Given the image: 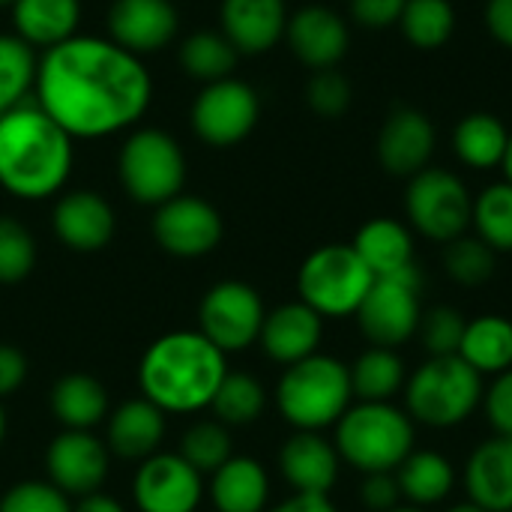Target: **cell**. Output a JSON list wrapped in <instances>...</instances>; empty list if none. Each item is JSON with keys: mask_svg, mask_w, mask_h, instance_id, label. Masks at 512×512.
<instances>
[{"mask_svg": "<svg viewBox=\"0 0 512 512\" xmlns=\"http://www.w3.org/2000/svg\"><path fill=\"white\" fill-rule=\"evenodd\" d=\"M117 228L111 204L96 192H66L54 207V234L72 252H99Z\"/></svg>", "mask_w": 512, "mask_h": 512, "instance_id": "21", "label": "cell"}, {"mask_svg": "<svg viewBox=\"0 0 512 512\" xmlns=\"http://www.w3.org/2000/svg\"><path fill=\"white\" fill-rule=\"evenodd\" d=\"M507 144H510V129L504 126L501 117H495L489 111L465 114L453 132V150H456L459 162H465L474 171L501 168V162L507 156Z\"/></svg>", "mask_w": 512, "mask_h": 512, "instance_id": "30", "label": "cell"}, {"mask_svg": "<svg viewBox=\"0 0 512 512\" xmlns=\"http://www.w3.org/2000/svg\"><path fill=\"white\" fill-rule=\"evenodd\" d=\"M219 210L198 195H177L156 207L153 237L174 258H201L222 243Z\"/></svg>", "mask_w": 512, "mask_h": 512, "instance_id": "13", "label": "cell"}, {"mask_svg": "<svg viewBox=\"0 0 512 512\" xmlns=\"http://www.w3.org/2000/svg\"><path fill=\"white\" fill-rule=\"evenodd\" d=\"M390 512H423L420 507H396V510H390Z\"/></svg>", "mask_w": 512, "mask_h": 512, "instance_id": "54", "label": "cell"}, {"mask_svg": "<svg viewBox=\"0 0 512 512\" xmlns=\"http://www.w3.org/2000/svg\"><path fill=\"white\" fill-rule=\"evenodd\" d=\"M285 36L297 60L315 72L333 69L348 54V42H351L345 18L330 6H318V3L288 15Z\"/></svg>", "mask_w": 512, "mask_h": 512, "instance_id": "17", "label": "cell"}, {"mask_svg": "<svg viewBox=\"0 0 512 512\" xmlns=\"http://www.w3.org/2000/svg\"><path fill=\"white\" fill-rule=\"evenodd\" d=\"M72 512H126V510H123V507H120V501H114L111 495L93 492V495L78 498V504L72 507Z\"/></svg>", "mask_w": 512, "mask_h": 512, "instance_id": "50", "label": "cell"}, {"mask_svg": "<svg viewBox=\"0 0 512 512\" xmlns=\"http://www.w3.org/2000/svg\"><path fill=\"white\" fill-rule=\"evenodd\" d=\"M321 336H324V318L315 309H309L303 300H297L267 312L258 342L273 363L294 366L318 354Z\"/></svg>", "mask_w": 512, "mask_h": 512, "instance_id": "20", "label": "cell"}, {"mask_svg": "<svg viewBox=\"0 0 512 512\" xmlns=\"http://www.w3.org/2000/svg\"><path fill=\"white\" fill-rule=\"evenodd\" d=\"M36 267L33 234L9 216H0V285L24 282Z\"/></svg>", "mask_w": 512, "mask_h": 512, "instance_id": "40", "label": "cell"}, {"mask_svg": "<svg viewBox=\"0 0 512 512\" xmlns=\"http://www.w3.org/2000/svg\"><path fill=\"white\" fill-rule=\"evenodd\" d=\"M0 512H72V501L48 480H27L0 498Z\"/></svg>", "mask_w": 512, "mask_h": 512, "instance_id": "42", "label": "cell"}, {"mask_svg": "<svg viewBox=\"0 0 512 512\" xmlns=\"http://www.w3.org/2000/svg\"><path fill=\"white\" fill-rule=\"evenodd\" d=\"M471 225L495 252H512V183H492L474 198Z\"/></svg>", "mask_w": 512, "mask_h": 512, "instance_id": "37", "label": "cell"}, {"mask_svg": "<svg viewBox=\"0 0 512 512\" xmlns=\"http://www.w3.org/2000/svg\"><path fill=\"white\" fill-rule=\"evenodd\" d=\"M486 27L504 48L512 51V0H489L486 3Z\"/></svg>", "mask_w": 512, "mask_h": 512, "instance_id": "48", "label": "cell"}, {"mask_svg": "<svg viewBox=\"0 0 512 512\" xmlns=\"http://www.w3.org/2000/svg\"><path fill=\"white\" fill-rule=\"evenodd\" d=\"M372 285L375 273L348 243H330L315 249L297 273L300 300L321 318L357 315Z\"/></svg>", "mask_w": 512, "mask_h": 512, "instance_id": "7", "label": "cell"}, {"mask_svg": "<svg viewBox=\"0 0 512 512\" xmlns=\"http://www.w3.org/2000/svg\"><path fill=\"white\" fill-rule=\"evenodd\" d=\"M210 501L216 512H264L270 501V477L258 459L231 456L210 474Z\"/></svg>", "mask_w": 512, "mask_h": 512, "instance_id": "27", "label": "cell"}, {"mask_svg": "<svg viewBox=\"0 0 512 512\" xmlns=\"http://www.w3.org/2000/svg\"><path fill=\"white\" fill-rule=\"evenodd\" d=\"M213 414L222 426H249L267 408V390L246 372H228L213 396Z\"/></svg>", "mask_w": 512, "mask_h": 512, "instance_id": "35", "label": "cell"}, {"mask_svg": "<svg viewBox=\"0 0 512 512\" xmlns=\"http://www.w3.org/2000/svg\"><path fill=\"white\" fill-rule=\"evenodd\" d=\"M132 498L141 512H195L204 498V477L180 453H156L138 465Z\"/></svg>", "mask_w": 512, "mask_h": 512, "instance_id": "14", "label": "cell"}, {"mask_svg": "<svg viewBox=\"0 0 512 512\" xmlns=\"http://www.w3.org/2000/svg\"><path fill=\"white\" fill-rule=\"evenodd\" d=\"M351 81L333 66V69H318L306 87V102L315 114L321 117H342L351 105Z\"/></svg>", "mask_w": 512, "mask_h": 512, "instance_id": "43", "label": "cell"}, {"mask_svg": "<svg viewBox=\"0 0 512 512\" xmlns=\"http://www.w3.org/2000/svg\"><path fill=\"white\" fill-rule=\"evenodd\" d=\"M180 456L204 477L216 474L234 453H231V435L219 420H204L195 423L192 429L183 432L180 438Z\"/></svg>", "mask_w": 512, "mask_h": 512, "instance_id": "39", "label": "cell"}, {"mask_svg": "<svg viewBox=\"0 0 512 512\" xmlns=\"http://www.w3.org/2000/svg\"><path fill=\"white\" fill-rule=\"evenodd\" d=\"M348 372L354 399L360 402H393V396L408 384L405 360L393 348L372 345L354 360V366H348Z\"/></svg>", "mask_w": 512, "mask_h": 512, "instance_id": "32", "label": "cell"}, {"mask_svg": "<svg viewBox=\"0 0 512 512\" xmlns=\"http://www.w3.org/2000/svg\"><path fill=\"white\" fill-rule=\"evenodd\" d=\"M417 423L393 402H357L336 423V450L360 474L396 471L414 453Z\"/></svg>", "mask_w": 512, "mask_h": 512, "instance_id": "5", "label": "cell"}, {"mask_svg": "<svg viewBox=\"0 0 512 512\" xmlns=\"http://www.w3.org/2000/svg\"><path fill=\"white\" fill-rule=\"evenodd\" d=\"M15 36L30 48H54L78 36L81 0H15L12 3Z\"/></svg>", "mask_w": 512, "mask_h": 512, "instance_id": "26", "label": "cell"}, {"mask_svg": "<svg viewBox=\"0 0 512 512\" xmlns=\"http://www.w3.org/2000/svg\"><path fill=\"white\" fill-rule=\"evenodd\" d=\"M510 512H512V510H510Z\"/></svg>", "mask_w": 512, "mask_h": 512, "instance_id": "56", "label": "cell"}, {"mask_svg": "<svg viewBox=\"0 0 512 512\" xmlns=\"http://www.w3.org/2000/svg\"><path fill=\"white\" fill-rule=\"evenodd\" d=\"M468 501L486 512L512 510V441L492 438L483 441L465 465Z\"/></svg>", "mask_w": 512, "mask_h": 512, "instance_id": "24", "label": "cell"}, {"mask_svg": "<svg viewBox=\"0 0 512 512\" xmlns=\"http://www.w3.org/2000/svg\"><path fill=\"white\" fill-rule=\"evenodd\" d=\"M468 318L453 309V306H435L423 315L420 321V336L423 345L429 351V357H453L462 348V336H465Z\"/></svg>", "mask_w": 512, "mask_h": 512, "instance_id": "41", "label": "cell"}, {"mask_svg": "<svg viewBox=\"0 0 512 512\" xmlns=\"http://www.w3.org/2000/svg\"><path fill=\"white\" fill-rule=\"evenodd\" d=\"M435 126L432 120L411 105L396 108L378 135V162L393 177H414L423 168H429V159L435 153Z\"/></svg>", "mask_w": 512, "mask_h": 512, "instance_id": "16", "label": "cell"}, {"mask_svg": "<svg viewBox=\"0 0 512 512\" xmlns=\"http://www.w3.org/2000/svg\"><path fill=\"white\" fill-rule=\"evenodd\" d=\"M399 27L420 51H438L456 30V9L450 0H405Z\"/></svg>", "mask_w": 512, "mask_h": 512, "instance_id": "34", "label": "cell"}, {"mask_svg": "<svg viewBox=\"0 0 512 512\" xmlns=\"http://www.w3.org/2000/svg\"><path fill=\"white\" fill-rule=\"evenodd\" d=\"M444 270L462 288L486 285L498 270V252L477 234H462L444 243Z\"/></svg>", "mask_w": 512, "mask_h": 512, "instance_id": "38", "label": "cell"}, {"mask_svg": "<svg viewBox=\"0 0 512 512\" xmlns=\"http://www.w3.org/2000/svg\"><path fill=\"white\" fill-rule=\"evenodd\" d=\"M117 171L132 201L159 207L180 195L186 183V156L174 135L162 129H138L126 138Z\"/></svg>", "mask_w": 512, "mask_h": 512, "instance_id": "8", "label": "cell"}, {"mask_svg": "<svg viewBox=\"0 0 512 512\" xmlns=\"http://www.w3.org/2000/svg\"><path fill=\"white\" fill-rule=\"evenodd\" d=\"M72 135L39 105H18L0 117V186L24 201L57 195L72 174Z\"/></svg>", "mask_w": 512, "mask_h": 512, "instance_id": "3", "label": "cell"}, {"mask_svg": "<svg viewBox=\"0 0 512 512\" xmlns=\"http://www.w3.org/2000/svg\"><path fill=\"white\" fill-rule=\"evenodd\" d=\"M354 405L351 372L330 354H312L285 366L276 384V408L297 432H324Z\"/></svg>", "mask_w": 512, "mask_h": 512, "instance_id": "4", "label": "cell"}, {"mask_svg": "<svg viewBox=\"0 0 512 512\" xmlns=\"http://www.w3.org/2000/svg\"><path fill=\"white\" fill-rule=\"evenodd\" d=\"M405 210L414 231L426 240L450 243L471 228L474 198L462 177L447 168H423L408 180Z\"/></svg>", "mask_w": 512, "mask_h": 512, "instance_id": "9", "label": "cell"}, {"mask_svg": "<svg viewBox=\"0 0 512 512\" xmlns=\"http://www.w3.org/2000/svg\"><path fill=\"white\" fill-rule=\"evenodd\" d=\"M489 426L498 432V438L512 441V369L492 378V384L483 393V405Z\"/></svg>", "mask_w": 512, "mask_h": 512, "instance_id": "44", "label": "cell"}, {"mask_svg": "<svg viewBox=\"0 0 512 512\" xmlns=\"http://www.w3.org/2000/svg\"><path fill=\"white\" fill-rule=\"evenodd\" d=\"M3 438H6V411L0 405V444H3Z\"/></svg>", "mask_w": 512, "mask_h": 512, "instance_id": "53", "label": "cell"}, {"mask_svg": "<svg viewBox=\"0 0 512 512\" xmlns=\"http://www.w3.org/2000/svg\"><path fill=\"white\" fill-rule=\"evenodd\" d=\"M222 354L198 330H174L159 336L138 363V387L165 414H195L213 405L228 375Z\"/></svg>", "mask_w": 512, "mask_h": 512, "instance_id": "2", "label": "cell"}, {"mask_svg": "<svg viewBox=\"0 0 512 512\" xmlns=\"http://www.w3.org/2000/svg\"><path fill=\"white\" fill-rule=\"evenodd\" d=\"M459 357L474 366L483 378L512 369V321L504 315L471 318L462 336Z\"/></svg>", "mask_w": 512, "mask_h": 512, "instance_id": "31", "label": "cell"}, {"mask_svg": "<svg viewBox=\"0 0 512 512\" xmlns=\"http://www.w3.org/2000/svg\"><path fill=\"white\" fill-rule=\"evenodd\" d=\"M12 3H15V0H0V6H9V9H12Z\"/></svg>", "mask_w": 512, "mask_h": 512, "instance_id": "55", "label": "cell"}, {"mask_svg": "<svg viewBox=\"0 0 512 512\" xmlns=\"http://www.w3.org/2000/svg\"><path fill=\"white\" fill-rule=\"evenodd\" d=\"M447 512H486L483 507H477L474 501H465V504H453Z\"/></svg>", "mask_w": 512, "mask_h": 512, "instance_id": "52", "label": "cell"}, {"mask_svg": "<svg viewBox=\"0 0 512 512\" xmlns=\"http://www.w3.org/2000/svg\"><path fill=\"white\" fill-rule=\"evenodd\" d=\"M270 512H339L330 495H291L288 501L276 504Z\"/></svg>", "mask_w": 512, "mask_h": 512, "instance_id": "49", "label": "cell"}, {"mask_svg": "<svg viewBox=\"0 0 512 512\" xmlns=\"http://www.w3.org/2000/svg\"><path fill=\"white\" fill-rule=\"evenodd\" d=\"M288 27L285 0H222V33L240 54L270 51Z\"/></svg>", "mask_w": 512, "mask_h": 512, "instance_id": "22", "label": "cell"}, {"mask_svg": "<svg viewBox=\"0 0 512 512\" xmlns=\"http://www.w3.org/2000/svg\"><path fill=\"white\" fill-rule=\"evenodd\" d=\"M420 291H423V273L420 267L402 273L375 279L372 291L366 294L363 306L357 309L360 333L378 345V348H399L411 342L420 330L423 309H420Z\"/></svg>", "mask_w": 512, "mask_h": 512, "instance_id": "10", "label": "cell"}, {"mask_svg": "<svg viewBox=\"0 0 512 512\" xmlns=\"http://www.w3.org/2000/svg\"><path fill=\"white\" fill-rule=\"evenodd\" d=\"M162 441H165V411L156 408L150 399L144 396L129 399L108 414V432H105L108 453L129 462H144L159 453Z\"/></svg>", "mask_w": 512, "mask_h": 512, "instance_id": "23", "label": "cell"}, {"mask_svg": "<svg viewBox=\"0 0 512 512\" xmlns=\"http://www.w3.org/2000/svg\"><path fill=\"white\" fill-rule=\"evenodd\" d=\"M396 480L402 489V498L411 501V507H435L447 501L456 489V468L453 462L438 450H414L399 468Z\"/></svg>", "mask_w": 512, "mask_h": 512, "instance_id": "29", "label": "cell"}, {"mask_svg": "<svg viewBox=\"0 0 512 512\" xmlns=\"http://www.w3.org/2000/svg\"><path fill=\"white\" fill-rule=\"evenodd\" d=\"M264 318L267 312L261 294L246 282L225 279L204 294L198 309V333H204L222 354H234L258 342Z\"/></svg>", "mask_w": 512, "mask_h": 512, "instance_id": "11", "label": "cell"}, {"mask_svg": "<svg viewBox=\"0 0 512 512\" xmlns=\"http://www.w3.org/2000/svg\"><path fill=\"white\" fill-rule=\"evenodd\" d=\"M111 453L105 441L93 432L63 429L45 450V471L48 483H54L69 498H84L102 489L108 477Z\"/></svg>", "mask_w": 512, "mask_h": 512, "instance_id": "15", "label": "cell"}, {"mask_svg": "<svg viewBox=\"0 0 512 512\" xmlns=\"http://www.w3.org/2000/svg\"><path fill=\"white\" fill-rule=\"evenodd\" d=\"M483 375L459 354L429 357L408 375L405 411L429 429H456L483 405Z\"/></svg>", "mask_w": 512, "mask_h": 512, "instance_id": "6", "label": "cell"}, {"mask_svg": "<svg viewBox=\"0 0 512 512\" xmlns=\"http://www.w3.org/2000/svg\"><path fill=\"white\" fill-rule=\"evenodd\" d=\"M237 57H240V51L228 42V36L213 33V30H198L180 45L183 72L204 81V84L231 78V72L237 66Z\"/></svg>", "mask_w": 512, "mask_h": 512, "instance_id": "33", "label": "cell"}, {"mask_svg": "<svg viewBox=\"0 0 512 512\" xmlns=\"http://www.w3.org/2000/svg\"><path fill=\"white\" fill-rule=\"evenodd\" d=\"M261 117V99L252 84L240 78H222L204 84L192 105V129L210 147L240 144Z\"/></svg>", "mask_w": 512, "mask_h": 512, "instance_id": "12", "label": "cell"}, {"mask_svg": "<svg viewBox=\"0 0 512 512\" xmlns=\"http://www.w3.org/2000/svg\"><path fill=\"white\" fill-rule=\"evenodd\" d=\"M402 489L396 480V471H381V474H366L360 486V504L369 512H390L399 507Z\"/></svg>", "mask_w": 512, "mask_h": 512, "instance_id": "45", "label": "cell"}, {"mask_svg": "<svg viewBox=\"0 0 512 512\" xmlns=\"http://www.w3.org/2000/svg\"><path fill=\"white\" fill-rule=\"evenodd\" d=\"M36 105L72 138H105L135 126L153 99L141 57L114 39L72 36L36 66Z\"/></svg>", "mask_w": 512, "mask_h": 512, "instance_id": "1", "label": "cell"}, {"mask_svg": "<svg viewBox=\"0 0 512 512\" xmlns=\"http://www.w3.org/2000/svg\"><path fill=\"white\" fill-rule=\"evenodd\" d=\"M36 54L15 33L0 36V117L24 105L30 87L36 84Z\"/></svg>", "mask_w": 512, "mask_h": 512, "instance_id": "36", "label": "cell"}, {"mask_svg": "<svg viewBox=\"0 0 512 512\" xmlns=\"http://www.w3.org/2000/svg\"><path fill=\"white\" fill-rule=\"evenodd\" d=\"M501 168H504V180L512 183V132H510V144H507V156H504Z\"/></svg>", "mask_w": 512, "mask_h": 512, "instance_id": "51", "label": "cell"}, {"mask_svg": "<svg viewBox=\"0 0 512 512\" xmlns=\"http://www.w3.org/2000/svg\"><path fill=\"white\" fill-rule=\"evenodd\" d=\"M27 381V357L15 345H0V402Z\"/></svg>", "mask_w": 512, "mask_h": 512, "instance_id": "47", "label": "cell"}, {"mask_svg": "<svg viewBox=\"0 0 512 512\" xmlns=\"http://www.w3.org/2000/svg\"><path fill=\"white\" fill-rule=\"evenodd\" d=\"M339 450L321 432H294L279 450V471L297 495H330L339 480Z\"/></svg>", "mask_w": 512, "mask_h": 512, "instance_id": "19", "label": "cell"}, {"mask_svg": "<svg viewBox=\"0 0 512 512\" xmlns=\"http://www.w3.org/2000/svg\"><path fill=\"white\" fill-rule=\"evenodd\" d=\"M405 0H351V18L366 30H387L399 24Z\"/></svg>", "mask_w": 512, "mask_h": 512, "instance_id": "46", "label": "cell"}, {"mask_svg": "<svg viewBox=\"0 0 512 512\" xmlns=\"http://www.w3.org/2000/svg\"><path fill=\"white\" fill-rule=\"evenodd\" d=\"M177 24L180 18L171 0H114L108 12L111 39L135 57L165 48Z\"/></svg>", "mask_w": 512, "mask_h": 512, "instance_id": "18", "label": "cell"}, {"mask_svg": "<svg viewBox=\"0 0 512 512\" xmlns=\"http://www.w3.org/2000/svg\"><path fill=\"white\" fill-rule=\"evenodd\" d=\"M51 414L63 429L93 432L108 417V393L90 375H63L51 390Z\"/></svg>", "mask_w": 512, "mask_h": 512, "instance_id": "28", "label": "cell"}, {"mask_svg": "<svg viewBox=\"0 0 512 512\" xmlns=\"http://www.w3.org/2000/svg\"><path fill=\"white\" fill-rule=\"evenodd\" d=\"M351 246L366 261V267L375 273V279L402 276L417 267L414 264V234L408 231V225H402L399 219H390V216L369 219L357 231Z\"/></svg>", "mask_w": 512, "mask_h": 512, "instance_id": "25", "label": "cell"}]
</instances>
